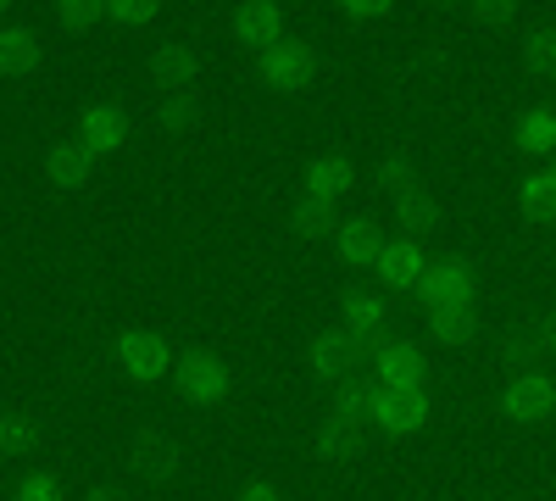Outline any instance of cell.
Instances as JSON below:
<instances>
[{
    "mask_svg": "<svg viewBox=\"0 0 556 501\" xmlns=\"http://www.w3.org/2000/svg\"><path fill=\"white\" fill-rule=\"evenodd\" d=\"M545 406H551V390H545V385L518 390V413H545Z\"/></svg>",
    "mask_w": 556,
    "mask_h": 501,
    "instance_id": "cell-1",
    "label": "cell"
},
{
    "mask_svg": "<svg viewBox=\"0 0 556 501\" xmlns=\"http://www.w3.org/2000/svg\"><path fill=\"white\" fill-rule=\"evenodd\" d=\"M529 62H540V67H556V34H540V39L529 45Z\"/></svg>",
    "mask_w": 556,
    "mask_h": 501,
    "instance_id": "cell-2",
    "label": "cell"
},
{
    "mask_svg": "<svg viewBox=\"0 0 556 501\" xmlns=\"http://www.w3.org/2000/svg\"><path fill=\"white\" fill-rule=\"evenodd\" d=\"M523 140H529V146H545V140H551V117H545V112L523 123Z\"/></svg>",
    "mask_w": 556,
    "mask_h": 501,
    "instance_id": "cell-3",
    "label": "cell"
},
{
    "mask_svg": "<svg viewBox=\"0 0 556 501\" xmlns=\"http://www.w3.org/2000/svg\"><path fill=\"white\" fill-rule=\"evenodd\" d=\"M529 206L534 212H556V185H529Z\"/></svg>",
    "mask_w": 556,
    "mask_h": 501,
    "instance_id": "cell-4",
    "label": "cell"
}]
</instances>
